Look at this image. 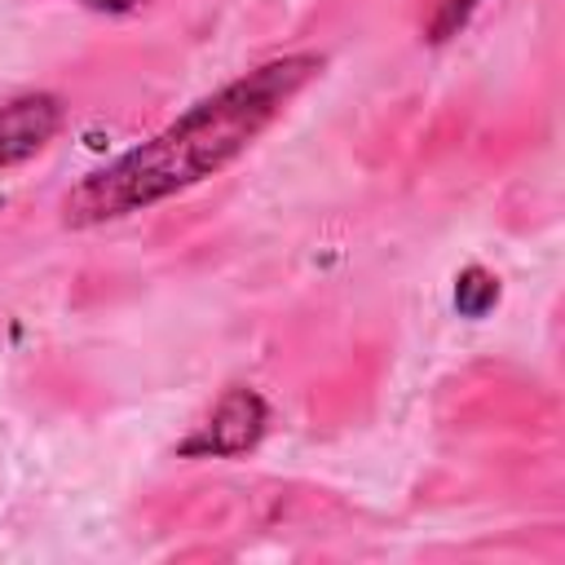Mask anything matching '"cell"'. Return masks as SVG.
<instances>
[{"label": "cell", "mask_w": 565, "mask_h": 565, "mask_svg": "<svg viewBox=\"0 0 565 565\" xmlns=\"http://www.w3.org/2000/svg\"><path fill=\"white\" fill-rule=\"evenodd\" d=\"M313 71H318V57H282V62H269V66L252 71L247 79L221 88L216 97L199 102L190 115H181L154 141L137 146L106 172L75 185L66 194V221L93 225L106 216H124L132 207H146V203L216 172L278 115V106Z\"/></svg>", "instance_id": "cell-1"}, {"label": "cell", "mask_w": 565, "mask_h": 565, "mask_svg": "<svg viewBox=\"0 0 565 565\" xmlns=\"http://www.w3.org/2000/svg\"><path fill=\"white\" fill-rule=\"evenodd\" d=\"M93 4H132V0H93Z\"/></svg>", "instance_id": "cell-6"}, {"label": "cell", "mask_w": 565, "mask_h": 565, "mask_svg": "<svg viewBox=\"0 0 565 565\" xmlns=\"http://www.w3.org/2000/svg\"><path fill=\"white\" fill-rule=\"evenodd\" d=\"M472 4H477V0H437V13H433V22H428L433 40H446L455 26H463V18L472 13Z\"/></svg>", "instance_id": "cell-5"}, {"label": "cell", "mask_w": 565, "mask_h": 565, "mask_svg": "<svg viewBox=\"0 0 565 565\" xmlns=\"http://www.w3.org/2000/svg\"><path fill=\"white\" fill-rule=\"evenodd\" d=\"M494 300H499V282H494L486 269L472 265V269L459 274V282H455V305H459L463 318H481Z\"/></svg>", "instance_id": "cell-4"}, {"label": "cell", "mask_w": 565, "mask_h": 565, "mask_svg": "<svg viewBox=\"0 0 565 565\" xmlns=\"http://www.w3.org/2000/svg\"><path fill=\"white\" fill-rule=\"evenodd\" d=\"M260 433H265V402L252 388H230L207 415V424H199V433L181 441V455H238L256 446Z\"/></svg>", "instance_id": "cell-2"}, {"label": "cell", "mask_w": 565, "mask_h": 565, "mask_svg": "<svg viewBox=\"0 0 565 565\" xmlns=\"http://www.w3.org/2000/svg\"><path fill=\"white\" fill-rule=\"evenodd\" d=\"M57 124H62V106L49 93H31L0 106V168L35 154L57 132Z\"/></svg>", "instance_id": "cell-3"}]
</instances>
